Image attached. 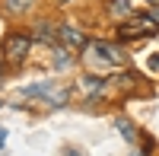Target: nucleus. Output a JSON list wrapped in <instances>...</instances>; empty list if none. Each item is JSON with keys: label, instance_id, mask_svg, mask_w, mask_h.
Returning <instances> with one entry per match:
<instances>
[{"label": "nucleus", "instance_id": "10", "mask_svg": "<svg viewBox=\"0 0 159 156\" xmlns=\"http://www.w3.org/2000/svg\"><path fill=\"white\" fill-rule=\"evenodd\" d=\"M32 3H35V0H3V7H7L10 13H25Z\"/></svg>", "mask_w": 159, "mask_h": 156}, {"label": "nucleus", "instance_id": "13", "mask_svg": "<svg viewBox=\"0 0 159 156\" xmlns=\"http://www.w3.org/2000/svg\"><path fill=\"white\" fill-rule=\"evenodd\" d=\"M150 16H153V19L159 22V7H153V13H150Z\"/></svg>", "mask_w": 159, "mask_h": 156}, {"label": "nucleus", "instance_id": "8", "mask_svg": "<svg viewBox=\"0 0 159 156\" xmlns=\"http://www.w3.org/2000/svg\"><path fill=\"white\" fill-rule=\"evenodd\" d=\"M111 124L118 127V131H121V137L127 140V144H134V140H137V127H134V124H130L127 118H121V115H118V118H115Z\"/></svg>", "mask_w": 159, "mask_h": 156}, {"label": "nucleus", "instance_id": "3", "mask_svg": "<svg viewBox=\"0 0 159 156\" xmlns=\"http://www.w3.org/2000/svg\"><path fill=\"white\" fill-rule=\"evenodd\" d=\"M29 48H32V35H22V32H10V35L3 38V57H7L10 64H19V61H25Z\"/></svg>", "mask_w": 159, "mask_h": 156}, {"label": "nucleus", "instance_id": "12", "mask_svg": "<svg viewBox=\"0 0 159 156\" xmlns=\"http://www.w3.org/2000/svg\"><path fill=\"white\" fill-rule=\"evenodd\" d=\"M150 67H153V70H159V54H153V57H150Z\"/></svg>", "mask_w": 159, "mask_h": 156}, {"label": "nucleus", "instance_id": "9", "mask_svg": "<svg viewBox=\"0 0 159 156\" xmlns=\"http://www.w3.org/2000/svg\"><path fill=\"white\" fill-rule=\"evenodd\" d=\"M111 16H130V0H108Z\"/></svg>", "mask_w": 159, "mask_h": 156}, {"label": "nucleus", "instance_id": "6", "mask_svg": "<svg viewBox=\"0 0 159 156\" xmlns=\"http://www.w3.org/2000/svg\"><path fill=\"white\" fill-rule=\"evenodd\" d=\"M32 38H35V42H42V45H57V42H61V38H57V25H51V22L32 25Z\"/></svg>", "mask_w": 159, "mask_h": 156}, {"label": "nucleus", "instance_id": "14", "mask_svg": "<svg viewBox=\"0 0 159 156\" xmlns=\"http://www.w3.org/2000/svg\"><path fill=\"white\" fill-rule=\"evenodd\" d=\"M7 144V134H3V127H0V147H3Z\"/></svg>", "mask_w": 159, "mask_h": 156}, {"label": "nucleus", "instance_id": "7", "mask_svg": "<svg viewBox=\"0 0 159 156\" xmlns=\"http://www.w3.org/2000/svg\"><path fill=\"white\" fill-rule=\"evenodd\" d=\"M80 89H83V96H99L105 89V80L102 76H83V80H80Z\"/></svg>", "mask_w": 159, "mask_h": 156}, {"label": "nucleus", "instance_id": "5", "mask_svg": "<svg viewBox=\"0 0 159 156\" xmlns=\"http://www.w3.org/2000/svg\"><path fill=\"white\" fill-rule=\"evenodd\" d=\"M57 38H61V45H67V48H86L89 42H86V35L76 29V25H70V22H64V25H57Z\"/></svg>", "mask_w": 159, "mask_h": 156}, {"label": "nucleus", "instance_id": "4", "mask_svg": "<svg viewBox=\"0 0 159 156\" xmlns=\"http://www.w3.org/2000/svg\"><path fill=\"white\" fill-rule=\"evenodd\" d=\"M25 96H38V99H45L48 105H64L67 102V89L64 86H54V83H42V86H25Z\"/></svg>", "mask_w": 159, "mask_h": 156}, {"label": "nucleus", "instance_id": "2", "mask_svg": "<svg viewBox=\"0 0 159 156\" xmlns=\"http://www.w3.org/2000/svg\"><path fill=\"white\" fill-rule=\"evenodd\" d=\"M159 32V22L153 16H127V22L118 29V35L124 38V42H130V38H150Z\"/></svg>", "mask_w": 159, "mask_h": 156}, {"label": "nucleus", "instance_id": "1", "mask_svg": "<svg viewBox=\"0 0 159 156\" xmlns=\"http://www.w3.org/2000/svg\"><path fill=\"white\" fill-rule=\"evenodd\" d=\"M83 51H86L89 61L105 64V67H121V64H124V51L118 45H111V42H89Z\"/></svg>", "mask_w": 159, "mask_h": 156}, {"label": "nucleus", "instance_id": "15", "mask_svg": "<svg viewBox=\"0 0 159 156\" xmlns=\"http://www.w3.org/2000/svg\"><path fill=\"white\" fill-rule=\"evenodd\" d=\"M147 3H153V7H159V0H147Z\"/></svg>", "mask_w": 159, "mask_h": 156}, {"label": "nucleus", "instance_id": "16", "mask_svg": "<svg viewBox=\"0 0 159 156\" xmlns=\"http://www.w3.org/2000/svg\"><path fill=\"white\" fill-rule=\"evenodd\" d=\"M130 156H143V153H130Z\"/></svg>", "mask_w": 159, "mask_h": 156}, {"label": "nucleus", "instance_id": "11", "mask_svg": "<svg viewBox=\"0 0 159 156\" xmlns=\"http://www.w3.org/2000/svg\"><path fill=\"white\" fill-rule=\"evenodd\" d=\"M54 64H57V67H70V57H67V48H57V57H54Z\"/></svg>", "mask_w": 159, "mask_h": 156}]
</instances>
